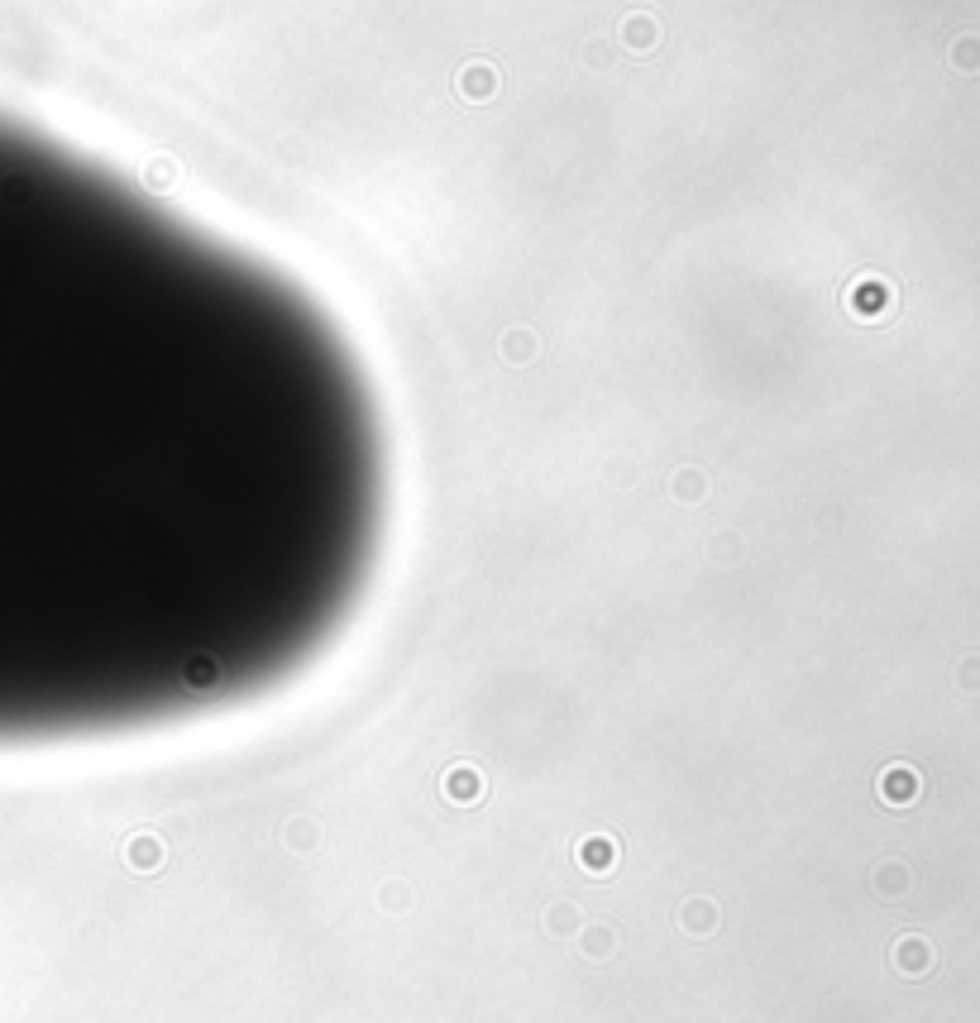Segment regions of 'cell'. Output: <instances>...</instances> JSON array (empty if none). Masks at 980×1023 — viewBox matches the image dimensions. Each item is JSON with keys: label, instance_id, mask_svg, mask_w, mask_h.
I'll use <instances>...</instances> for the list:
<instances>
[{"label": "cell", "instance_id": "6da1fadb", "mask_svg": "<svg viewBox=\"0 0 980 1023\" xmlns=\"http://www.w3.org/2000/svg\"><path fill=\"white\" fill-rule=\"evenodd\" d=\"M378 498L373 383L326 311L0 120V737L278 665Z\"/></svg>", "mask_w": 980, "mask_h": 1023}, {"label": "cell", "instance_id": "7a4b0ae2", "mask_svg": "<svg viewBox=\"0 0 980 1023\" xmlns=\"http://www.w3.org/2000/svg\"><path fill=\"white\" fill-rule=\"evenodd\" d=\"M914 789H918L914 770H890V775H885V799H890V804H909Z\"/></svg>", "mask_w": 980, "mask_h": 1023}, {"label": "cell", "instance_id": "3957f363", "mask_svg": "<svg viewBox=\"0 0 980 1023\" xmlns=\"http://www.w3.org/2000/svg\"><path fill=\"white\" fill-rule=\"evenodd\" d=\"M899 966H904V971H923V966H933V952H928V942H918V937H904V942H899Z\"/></svg>", "mask_w": 980, "mask_h": 1023}, {"label": "cell", "instance_id": "277c9868", "mask_svg": "<svg viewBox=\"0 0 980 1023\" xmlns=\"http://www.w3.org/2000/svg\"><path fill=\"white\" fill-rule=\"evenodd\" d=\"M957 63L961 67H980V44H961L957 48Z\"/></svg>", "mask_w": 980, "mask_h": 1023}, {"label": "cell", "instance_id": "5b68a950", "mask_svg": "<svg viewBox=\"0 0 980 1023\" xmlns=\"http://www.w3.org/2000/svg\"><path fill=\"white\" fill-rule=\"evenodd\" d=\"M608 861H612V847H608V842H603V847H598V842L588 847V866H608Z\"/></svg>", "mask_w": 980, "mask_h": 1023}]
</instances>
